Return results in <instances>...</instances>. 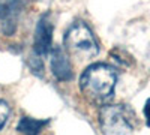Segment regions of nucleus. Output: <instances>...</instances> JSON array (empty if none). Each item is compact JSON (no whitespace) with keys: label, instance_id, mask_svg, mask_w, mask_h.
Returning <instances> with one entry per match:
<instances>
[{"label":"nucleus","instance_id":"39448f33","mask_svg":"<svg viewBox=\"0 0 150 135\" xmlns=\"http://www.w3.org/2000/svg\"><path fill=\"white\" fill-rule=\"evenodd\" d=\"M50 65H51V72L54 77L60 81H71L74 78V72L71 68V62L68 59V54L62 48H54L50 54Z\"/></svg>","mask_w":150,"mask_h":135},{"label":"nucleus","instance_id":"1a4fd4ad","mask_svg":"<svg viewBox=\"0 0 150 135\" xmlns=\"http://www.w3.org/2000/svg\"><path fill=\"white\" fill-rule=\"evenodd\" d=\"M144 114H146V119H147V125L150 126V99H147V102H146V107H144Z\"/></svg>","mask_w":150,"mask_h":135},{"label":"nucleus","instance_id":"20e7f679","mask_svg":"<svg viewBox=\"0 0 150 135\" xmlns=\"http://www.w3.org/2000/svg\"><path fill=\"white\" fill-rule=\"evenodd\" d=\"M53 23L50 14H44L36 24L35 30V53L38 57H45L51 51L53 42Z\"/></svg>","mask_w":150,"mask_h":135},{"label":"nucleus","instance_id":"0eeeda50","mask_svg":"<svg viewBox=\"0 0 150 135\" xmlns=\"http://www.w3.org/2000/svg\"><path fill=\"white\" fill-rule=\"evenodd\" d=\"M50 123V120H36V119H30V117H23L18 123V131L23 135H38L44 126H47Z\"/></svg>","mask_w":150,"mask_h":135},{"label":"nucleus","instance_id":"423d86ee","mask_svg":"<svg viewBox=\"0 0 150 135\" xmlns=\"http://www.w3.org/2000/svg\"><path fill=\"white\" fill-rule=\"evenodd\" d=\"M20 11L21 0H0V21L3 23V30L8 35L15 30Z\"/></svg>","mask_w":150,"mask_h":135},{"label":"nucleus","instance_id":"6e6552de","mask_svg":"<svg viewBox=\"0 0 150 135\" xmlns=\"http://www.w3.org/2000/svg\"><path fill=\"white\" fill-rule=\"evenodd\" d=\"M9 113H11V108H9L8 102L0 99V129H2V128L5 126V123L8 122Z\"/></svg>","mask_w":150,"mask_h":135},{"label":"nucleus","instance_id":"f03ea898","mask_svg":"<svg viewBox=\"0 0 150 135\" xmlns=\"http://www.w3.org/2000/svg\"><path fill=\"white\" fill-rule=\"evenodd\" d=\"M63 47L69 56L80 60L93 59L99 53V45L93 32L83 21H75L71 24L65 33Z\"/></svg>","mask_w":150,"mask_h":135},{"label":"nucleus","instance_id":"f257e3e1","mask_svg":"<svg viewBox=\"0 0 150 135\" xmlns=\"http://www.w3.org/2000/svg\"><path fill=\"white\" fill-rule=\"evenodd\" d=\"M117 71L107 63H93L87 66L80 78V89L89 101L104 104L114 95Z\"/></svg>","mask_w":150,"mask_h":135},{"label":"nucleus","instance_id":"7ed1b4c3","mask_svg":"<svg viewBox=\"0 0 150 135\" xmlns=\"http://www.w3.org/2000/svg\"><path fill=\"white\" fill-rule=\"evenodd\" d=\"M102 135H129L134 129V113L126 105H104L99 111Z\"/></svg>","mask_w":150,"mask_h":135}]
</instances>
